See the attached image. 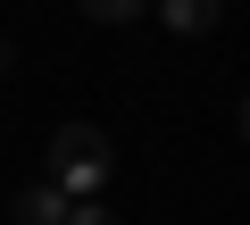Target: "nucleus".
I'll return each mask as SVG.
<instances>
[{
	"label": "nucleus",
	"mask_w": 250,
	"mask_h": 225,
	"mask_svg": "<svg viewBox=\"0 0 250 225\" xmlns=\"http://www.w3.org/2000/svg\"><path fill=\"white\" fill-rule=\"evenodd\" d=\"M108 167H117V150H108L100 125H59V134H50V184H59L67 200H100Z\"/></svg>",
	"instance_id": "1"
},
{
	"label": "nucleus",
	"mask_w": 250,
	"mask_h": 225,
	"mask_svg": "<svg viewBox=\"0 0 250 225\" xmlns=\"http://www.w3.org/2000/svg\"><path fill=\"white\" fill-rule=\"evenodd\" d=\"M150 17H159L167 34H208V25L225 17V0H150Z\"/></svg>",
	"instance_id": "2"
},
{
	"label": "nucleus",
	"mask_w": 250,
	"mask_h": 225,
	"mask_svg": "<svg viewBox=\"0 0 250 225\" xmlns=\"http://www.w3.org/2000/svg\"><path fill=\"white\" fill-rule=\"evenodd\" d=\"M9 217H17V225H67V192L42 175V184H25V192H17V208H9Z\"/></svg>",
	"instance_id": "3"
},
{
	"label": "nucleus",
	"mask_w": 250,
	"mask_h": 225,
	"mask_svg": "<svg viewBox=\"0 0 250 225\" xmlns=\"http://www.w3.org/2000/svg\"><path fill=\"white\" fill-rule=\"evenodd\" d=\"M150 9V0H83V17H100V25H134Z\"/></svg>",
	"instance_id": "4"
},
{
	"label": "nucleus",
	"mask_w": 250,
	"mask_h": 225,
	"mask_svg": "<svg viewBox=\"0 0 250 225\" xmlns=\"http://www.w3.org/2000/svg\"><path fill=\"white\" fill-rule=\"evenodd\" d=\"M67 225H117V217H108L100 200H67Z\"/></svg>",
	"instance_id": "5"
},
{
	"label": "nucleus",
	"mask_w": 250,
	"mask_h": 225,
	"mask_svg": "<svg viewBox=\"0 0 250 225\" xmlns=\"http://www.w3.org/2000/svg\"><path fill=\"white\" fill-rule=\"evenodd\" d=\"M233 125H242V142H250V92H242V108H233Z\"/></svg>",
	"instance_id": "6"
},
{
	"label": "nucleus",
	"mask_w": 250,
	"mask_h": 225,
	"mask_svg": "<svg viewBox=\"0 0 250 225\" xmlns=\"http://www.w3.org/2000/svg\"><path fill=\"white\" fill-rule=\"evenodd\" d=\"M9 67H17V50H9V42H0V75H9Z\"/></svg>",
	"instance_id": "7"
}]
</instances>
